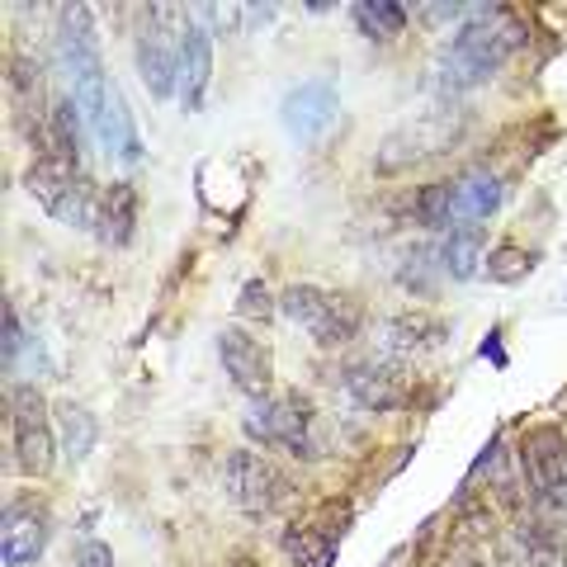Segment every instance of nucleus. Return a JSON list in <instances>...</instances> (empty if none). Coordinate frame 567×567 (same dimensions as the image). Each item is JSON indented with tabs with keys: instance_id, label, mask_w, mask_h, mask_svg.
I'll return each mask as SVG.
<instances>
[{
	"instance_id": "2",
	"label": "nucleus",
	"mask_w": 567,
	"mask_h": 567,
	"mask_svg": "<svg viewBox=\"0 0 567 567\" xmlns=\"http://www.w3.org/2000/svg\"><path fill=\"white\" fill-rule=\"evenodd\" d=\"M58 58L71 81V100H76L81 118L91 123L100 114L104 95H110V71L100 58V39H95V10L91 6H66L58 20Z\"/></svg>"
},
{
	"instance_id": "13",
	"label": "nucleus",
	"mask_w": 567,
	"mask_h": 567,
	"mask_svg": "<svg viewBox=\"0 0 567 567\" xmlns=\"http://www.w3.org/2000/svg\"><path fill=\"white\" fill-rule=\"evenodd\" d=\"M346 393L364 412H393L406 402V374L398 360H354L346 369Z\"/></svg>"
},
{
	"instance_id": "16",
	"label": "nucleus",
	"mask_w": 567,
	"mask_h": 567,
	"mask_svg": "<svg viewBox=\"0 0 567 567\" xmlns=\"http://www.w3.org/2000/svg\"><path fill=\"white\" fill-rule=\"evenodd\" d=\"M91 233L104 246H128L137 233V189L128 181H114L110 189H100V208H95V227Z\"/></svg>"
},
{
	"instance_id": "5",
	"label": "nucleus",
	"mask_w": 567,
	"mask_h": 567,
	"mask_svg": "<svg viewBox=\"0 0 567 567\" xmlns=\"http://www.w3.org/2000/svg\"><path fill=\"white\" fill-rule=\"evenodd\" d=\"M279 312L327 350L354 341V331H360V303L346 293L317 289V284H289V289L279 293Z\"/></svg>"
},
{
	"instance_id": "24",
	"label": "nucleus",
	"mask_w": 567,
	"mask_h": 567,
	"mask_svg": "<svg viewBox=\"0 0 567 567\" xmlns=\"http://www.w3.org/2000/svg\"><path fill=\"white\" fill-rule=\"evenodd\" d=\"M535 265H539V251L506 241V246H492V256H487V279H492V284H520V279H529V270H535Z\"/></svg>"
},
{
	"instance_id": "15",
	"label": "nucleus",
	"mask_w": 567,
	"mask_h": 567,
	"mask_svg": "<svg viewBox=\"0 0 567 567\" xmlns=\"http://www.w3.org/2000/svg\"><path fill=\"white\" fill-rule=\"evenodd\" d=\"M208 76H213V39L194 14H185V43H181V104H185V114L204 110Z\"/></svg>"
},
{
	"instance_id": "3",
	"label": "nucleus",
	"mask_w": 567,
	"mask_h": 567,
	"mask_svg": "<svg viewBox=\"0 0 567 567\" xmlns=\"http://www.w3.org/2000/svg\"><path fill=\"white\" fill-rule=\"evenodd\" d=\"M181 43H185V20H175L171 6H152L137 24V76L152 91V100H166L181 91Z\"/></svg>"
},
{
	"instance_id": "14",
	"label": "nucleus",
	"mask_w": 567,
	"mask_h": 567,
	"mask_svg": "<svg viewBox=\"0 0 567 567\" xmlns=\"http://www.w3.org/2000/svg\"><path fill=\"white\" fill-rule=\"evenodd\" d=\"M91 133L100 137V147L110 162L118 166H137L142 162V137H137V123H133V110L128 100H123L118 85H110V95H104L100 114L91 118Z\"/></svg>"
},
{
	"instance_id": "23",
	"label": "nucleus",
	"mask_w": 567,
	"mask_h": 567,
	"mask_svg": "<svg viewBox=\"0 0 567 567\" xmlns=\"http://www.w3.org/2000/svg\"><path fill=\"white\" fill-rule=\"evenodd\" d=\"M350 14L364 39H398L406 29V10L398 0H360V6H350Z\"/></svg>"
},
{
	"instance_id": "20",
	"label": "nucleus",
	"mask_w": 567,
	"mask_h": 567,
	"mask_svg": "<svg viewBox=\"0 0 567 567\" xmlns=\"http://www.w3.org/2000/svg\"><path fill=\"white\" fill-rule=\"evenodd\" d=\"M445 341V327L431 322V317H393L383 331V346L393 360H421L425 350H435Z\"/></svg>"
},
{
	"instance_id": "18",
	"label": "nucleus",
	"mask_w": 567,
	"mask_h": 567,
	"mask_svg": "<svg viewBox=\"0 0 567 567\" xmlns=\"http://www.w3.org/2000/svg\"><path fill=\"white\" fill-rule=\"evenodd\" d=\"M502 199H506V189H502V181H496L492 171H464L454 181V223H477L483 227L487 218H496Z\"/></svg>"
},
{
	"instance_id": "9",
	"label": "nucleus",
	"mask_w": 567,
	"mask_h": 567,
	"mask_svg": "<svg viewBox=\"0 0 567 567\" xmlns=\"http://www.w3.org/2000/svg\"><path fill=\"white\" fill-rule=\"evenodd\" d=\"M52 539V511L39 492L10 496L6 516H0V563L6 567H33L48 554Z\"/></svg>"
},
{
	"instance_id": "7",
	"label": "nucleus",
	"mask_w": 567,
	"mask_h": 567,
	"mask_svg": "<svg viewBox=\"0 0 567 567\" xmlns=\"http://www.w3.org/2000/svg\"><path fill=\"white\" fill-rule=\"evenodd\" d=\"M58 416H48V402L33 383H20L10 393V425H14V464L24 477H48L58 458Z\"/></svg>"
},
{
	"instance_id": "22",
	"label": "nucleus",
	"mask_w": 567,
	"mask_h": 567,
	"mask_svg": "<svg viewBox=\"0 0 567 567\" xmlns=\"http://www.w3.org/2000/svg\"><path fill=\"white\" fill-rule=\"evenodd\" d=\"M58 435H62V445H66V458H71V464H81V458L95 450L100 425H95V416L85 412L81 402H62V406H58Z\"/></svg>"
},
{
	"instance_id": "4",
	"label": "nucleus",
	"mask_w": 567,
	"mask_h": 567,
	"mask_svg": "<svg viewBox=\"0 0 567 567\" xmlns=\"http://www.w3.org/2000/svg\"><path fill=\"white\" fill-rule=\"evenodd\" d=\"M24 189L39 199V208L48 213V218H58L66 227H85V233L95 227L100 194H95L91 181H85V171H71V166L52 162V156L39 152V162L24 171Z\"/></svg>"
},
{
	"instance_id": "1",
	"label": "nucleus",
	"mask_w": 567,
	"mask_h": 567,
	"mask_svg": "<svg viewBox=\"0 0 567 567\" xmlns=\"http://www.w3.org/2000/svg\"><path fill=\"white\" fill-rule=\"evenodd\" d=\"M520 24L506 10H487L483 20H468L440 52V91L464 95L477 91L483 81H492L506 66V58L520 48Z\"/></svg>"
},
{
	"instance_id": "12",
	"label": "nucleus",
	"mask_w": 567,
	"mask_h": 567,
	"mask_svg": "<svg viewBox=\"0 0 567 567\" xmlns=\"http://www.w3.org/2000/svg\"><path fill=\"white\" fill-rule=\"evenodd\" d=\"M336 114H341V95H336L331 81H303V85H293V91L284 95V104H279L284 128H289L298 142H317L336 123Z\"/></svg>"
},
{
	"instance_id": "19",
	"label": "nucleus",
	"mask_w": 567,
	"mask_h": 567,
	"mask_svg": "<svg viewBox=\"0 0 567 567\" xmlns=\"http://www.w3.org/2000/svg\"><path fill=\"white\" fill-rule=\"evenodd\" d=\"M483 246L487 233L477 223H454L445 227V237L435 241V256H440V270H445L454 284H468L477 275V260H483Z\"/></svg>"
},
{
	"instance_id": "11",
	"label": "nucleus",
	"mask_w": 567,
	"mask_h": 567,
	"mask_svg": "<svg viewBox=\"0 0 567 567\" xmlns=\"http://www.w3.org/2000/svg\"><path fill=\"white\" fill-rule=\"evenodd\" d=\"M218 360H223V369H227V379H233L251 402H265V398H270V388H275L270 350H265L251 331L223 327V331H218Z\"/></svg>"
},
{
	"instance_id": "25",
	"label": "nucleus",
	"mask_w": 567,
	"mask_h": 567,
	"mask_svg": "<svg viewBox=\"0 0 567 567\" xmlns=\"http://www.w3.org/2000/svg\"><path fill=\"white\" fill-rule=\"evenodd\" d=\"M237 312H241V317H270V293H265V284H260V279L246 284V293H241Z\"/></svg>"
},
{
	"instance_id": "10",
	"label": "nucleus",
	"mask_w": 567,
	"mask_h": 567,
	"mask_svg": "<svg viewBox=\"0 0 567 567\" xmlns=\"http://www.w3.org/2000/svg\"><path fill=\"white\" fill-rule=\"evenodd\" d=\"M246 435L260 440V445L289 450V454H312V406L298 393L251 402V412H246Z\"/></svg>"
},
{
	"instance_id": "28",
	"label": "nucleus",
	"mask_w": 567,
	"mask_h": 567,
	"mask_svg": "<svg viewBox=\"0 0 567 567\" xmlns=\"http://www.w3.org/2000/svg\"><path fill=\"white\" fill-rule=\"evenodd\" d=\"M458 567H487V563H477V558H464V563H458Z\"/></svg>"
},
{
	"instance_id": "21",
	"label": "nucleus",
	"mask_w": 567,
	"mask_h": 567,
	"mask_svg": "<svg viewBox=\"0 0 567 567\" xmlns=\"http://www.w3.org/2000/svg\"><path fill=\"white\" fill-rule=\"evenodd\" d=\"M284 554L293 567H336V535L317 525H289L284 529Z\"/></svg>"
},
{
	"instance_id": "8",
	"label": "nucleus",
	"mask_w": 567,
	"mask_h": 567,
	"mask_svg": "<svg viewBox=\"0 0 567 567\" xmlns=\"http://www.w3.org/2000/svg\"><path fill=\"white\" fill-rule=\"evenodd\" d=\"M223 487L233 496V506L246 511L251 520H265L275 516L279 502L289 496V483H284V473L270 464L265 454L256 450H233L223 464Z\"/></svg>"
},
{
	"instance_id": "6",
	"label": "nucleus",
	"mask_w": 567,
	"mask_h": 567,
	"mask_svg": "<svg viewBox=\"0 0 567 567\" xmlns=\"http://www.w3.org/2000/svg\"><path fill=\"white\" fill-rule=\"evenodd\" d=\"M520 477L535 511L567 516V435L558 425H529L520 435Z\"/></svg>"
},
{
	"instance_id": "27",
	"label": "nucleus",
	"mask_w": 567,
	"mask_h": 567,
	"mask_svg": "<svg viewBox=\"0 0 567 567\" xmlns=\"http://www.w3.org/2000/svg\"><path fill=\"white\" fill-rule=\"evenodd\" d=\"M483 354H492V364H506V360H502V341H496V336H487V346H483Z\"/></svg>"
},
{
	"instance_id": "26",
	"label": "nucleus",
	"mask_w": 567,
	"mask_h": 567,
	"mask_svg": "<svg viewBox=\"0 0 567 567\" xmlns=\"http://www.w3.org/2000/svg\"><path fill=\"white\" fill-rule=\"evenodd\" d=\"M76 567H114L110 544H100V539H85V544H81V554H76Z\"/></svg>"
},
{
	"instance_id": "17",
	"label": "nucleus",
	"mask_w": 567,
	"mask_h": 567,
	"mask_svg": "<svg viewBox=\"0 0 567 567\" xmlns=\"http://www.w3.org/2000/svg\"><path fill=\"white\" fill-rule=\"evenodd\" d=\"M516 544H520L525 567H567V529H563V516L535 511L529 520H520Z\"/></svg>"
}]
</instances>
